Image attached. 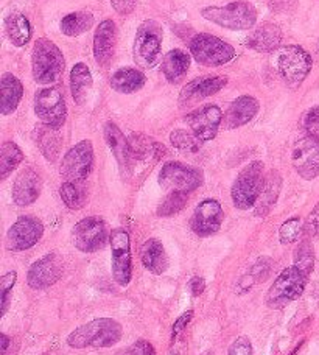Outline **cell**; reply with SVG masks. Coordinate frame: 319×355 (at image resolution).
<instances>
[{
  "instance_id": "cell-38",
  "label": "cell",
  "mask_w": 319,
  "mask_h": 355,
  "mask_svg": "<svg viewBox=\"0 0 319 355\" xmlns=\"http://www.w3.org/2000/svg\"><path fill=\"white\" fill-rule=\"evenodd\" d=\"M187 193L182 192H171L169 196H165V200L157 207L159 217H171L178 212H181L187 205Z\"/></svg>"
},
{
  "instance_id": "cell-32",
  "label": "cell",
  "mask_w": 319,
  "mask_h": 355,
  "mask_svg": "<svg viewBox=\"0 0 319 355\" xmlns=\"http://www.w3.org/2000/svg\"><path fill=\"white\" fill-rule=\"evenodd\" d=\"M6 35L16 47H24L31 40L30 21L21 12H11L5 22Z\"/></svg>"
},
{
  "instance_id": "cell-21",
  "label": "cell",
  "mask_w": 319,
  "mask_h": 355,
  "mask_svg": "<svg viewBox=\"0 0 319 355\" xmlns=\"http://www.w3.org/2000/svg\"><path fill=\"white\" fill-rule=\"evenodd\" d=\"M105 141L107 147L112 151L114 157L120 167V172H122L123 178H130L131 175V166H132V157H131V150H130V142L123 136L122 130L119 128L116 123L106 122L103 128Z\"/></svg>"
},
{
  "instance_id": "cell-17",
  "label": "cell",
  "mask_w": 319,
  "mask_h": 355,
  "mask_svg": "<svg viewBox=\"0 0 319 355\" xmlns=\"http://www.w3.org/2000/svg\"><path fill=\"white\" fill-rule=\"evenodd\" d=\"M186 122L189 123L193 135L201 142H207L215 139L223 122V112L216 105H206L193 112L187 114Z\"/></svg>"
},
{
  "instance_id": "cell-34",
  "label": "cell",
  "mask_w": 319,
  "mask_h": 355,
  "mask_svg": "<svg viewBox=\"0 0 319 355\" xmlns=\"http://www.w3.org/2000/svg\"><path fill=\"white\" fill-rule=\"evenodd\" d=\"M60 196L64 205L72 211H78V209L85 207L87 201V190L81 182L76 181H66L61 184L60 187Z\"/></svg>"
},
{
  "instance_id": "cell-10",
  "label": "cell",
  "mask_w": 319,
  "mask_h": 355,
  "mask_svg": "<svg viewBox=\"0 0 319 355\" xmlns=\"http://www.w3.org/2000/svg\"><path fill=\"white\" fill-rule=\"evenodd\" d=\"M35 112L44 125L60 130L66 122L67 106L58 87H44L35 94Z\"/></svg>"
},
{
  "instance_id": "cell-42",
  "label": "cell",
  "mask_w": 319,
  "mask_h": 355,
  "mask_svg": "<svg viewBox=\"0 0 319 355\" xmlns=\"http://www.w3.org/2000/svg\"><path fill=\"white\" fill-rule=\"evenodd\" d=\"M302 128L307 132V136L319 139V106H313L304 114Z\"/></svg>"
},
{
  "instance_id": "cell-13",
  "label": "cell",
  "mask_w": 319,
  "mask_h": 355,
  "mask_svg": "<svg viewBox=\"0 0 319 355\" xmlns=\"http://www.w3.org/2000/svg\"><path fill=\"white\" fill-rule=\"evenodd\" d=\"M111 251H112V276L117 284L128 285L131 281V248L130 234L123 227H117L111 232Z\"/></svg>"
},
{
  "instance_id": "cell-43",
  "label": "cell",
  "mask_w": 319,
  "mask_h": 355,
  "mask_svg": "<svg viewBox=\"0 0 319 355\" xmlns=\"http://www.w3.org/2000/svg\"><path fill=\"white\" fill-rule=\"evenodd\" d=\"M117 355H156V351L150 341L137 340L136 343H132L130 347L120 351Z\"/></svg>"
},
{
  "instance_id": "cell-5",
  "label": "cell",
  "mask_w": 319,
  "mask_h": 355,
  "mask_svg": "<svg viewBox=\"0 0 319 355\" xmlns=\"http://www.w3.org/2000/svg\"><path fill=\"white\" fill-rule=\"evenodd\" d=\"M162 37L164 31L157 21L148 19L140 24L132 46L134 62L139 67L153 69L157 64L159 56H161Z\"/></svg>"
},
{
  "instance_id": "cell-40",
  "label": "cell",
  "mask_w": 319,
  "mask_h": 355,
  "mask_svg": "<svg viewBox=\"0 0 319 355\" xmlns=\"http://www.w3.org/2000/svg\"><path fill=\"white\" fill-rule=\"evenodd\" d=\"M304 232V223L299 217H293L290 220H286L285 223L280 226L279 230V239L284 245L288 243H295L299 240V237L302 236Z\"/></svg>"
},
{
  "instance_id": "cell-31",
  "label": "cell",
  "mask_w": 319,
  "mask_h": 355,
  "mask_svg": "<svg viewBox=\"0 0 319 355\" xmlns=\"http://www.w3.org/2000/svg\"><path fill=\"white\" fill-rule=\"evenodd\" d=\"M94 80L91 69L87 67L85 62H78L75 64L72 72H70V92H72V97L75 103L81 105L83 100L86 98V94L89 89L92 87Z\"/></svg>"
},
{
  "instance_id": "cell-30",
  "label": "cell",
  "mask_w": 319,
  "mask_h": 355,
  "mask_svg": "<svg viewBox=\"0 0 319 355\" xmlns=\"http://www.w3.org/2000/svg\"><path fill=\"white\" fill-rule=\"evenodd\" d=\"M146 83L145 75L132 67L119 69L112 73L110 85L119 94H134L142 89Z\"/></svg>"
},
{
  "instance_id": "cell-46",
  "label": "cell",
  "mask_w": 319,
  "mask_h": 355,
  "mask_svg": "<svg viewBox=\"0 0 319 355\" xmlns=\"http://www.w3.org/2000/svg\"><path fill=\"white\" fill-rule=\"evenodd\" d=\"M111 3L119 15H130L136 8L137 0H111Z\"/></svg>"
},
{
  "instance_id": "cell-22",
  "label": "cell",
  "mask_w": 319,
  "mask_h": 355,
  "mask_svg": "<svg viewBox=\"0 0 319 355\" xmlns=\"http://www.w3.org/2000/svg\"><path fill=\"white\" fill-rule=\"evenodd\" d=\"M117 46V27L111 19L101 22L94 35V58L100 66H106L112 60Z\"/></svg>"
},
{
  "instance_id": "cell-37",
  "label": "cell",
  "mask_w": 319,
  "mask_h": 355,
  "mask_svg": "<svg viewBox=\"0 0 319 355\" xmlns=\"http://www.w3.org/2000/svg\"><path fill=\"white\" fill-rule=\"evenodd\" d=\"M171 145L184 153H198L201 150V141L191 132H187L184 130H175L170 135Z\"/></svg>"
},
{
  "instance_id": "cell-24",
  "label": "cell",
  "mask_w": 319,
  "mask_h": 355,
  "mask_svg": "<svg viewBox=\"0 0 319 355\" xmlns=\"http://www.w3.org/2000/svg\"><path fill=\"white\" fill-rule=\"evenodd\" d=\"M282 42V30L274 24H264L248 37V47L259 53H270L277 50Z\"/></svg>"
},
{
  "instance_id": "cell-41",
  "label": "cell",
  "mask_w": 319,
  "mask_h": 355,
  "mask_svg": "<svg viewBox=\"0 0 319 355\" xmlns=\"http://www.w3.org/2000/svg\"><path fill=\"white\" fill-rule=\"evenodd\" d=\"M16 281H17V272L16 271L6 272V275H3L2 279H0V293H2V312H0V315H2V316L6 313V309H8L10 295L12 291V287H15Z\"/></svg>"
},
{
  "instance_id": "cell-9",
  "label": "cell",
  "mask_w": 319,
  "mask_h": 355,
  "mask_svg": "<svg viewBox=\"0 0 319 355\" xmlns=\"http://www.w3.org/2000/svg\"><path fill=\"white\" fill-rule=\"evenodd\" d=\"M202 181L204 175L200 168L176 161L164 164L161 172H159V184L162 189L170 190V192L190 193L201 187Z\"/></svg>"
},
{
  "instance_id": "cell-8",
  "label": "cell",
  "mask_w": 319,
  "mask_h": 355,
  "mask_svg": "<svg viewBox=\"0 0 319 355\" xmlns=\"http://www.w3.org/2000/svg\"><path fill=\"white\" fill-rule=\"evenodd\" d=\"M276 66L285 83L290 87H298L309 77L313 61L301 46H286L279 50Z\"/></svg>"
},
{
  "instance_id": "cell-14",
  "label": "cell",
  "mask_w": 319,
  "mask_h": 355,
  "mask_svg": "<svg viewBox=\"0 0 319 355\" xmlns=\"http://www.w3.org/2000/svg\"><path fill=\"white\" fill-rule=\"evenodd\" d=\"M44 234V226L37 218L25 215L19 217L6 234V250L25 251L33 248Z\"/></svg>"
},
{
  "instance_id": "cell-1",
  "label": "cell",
  "mask_w": 319,
  "mask_h": 355,
  "mask_svg": "<svg viewBox=\"0 0 319 355\" xmlns=\"http://www.w3.org/2000/svg\"><path fill=\"white\" fill-rule=\"evenodd\" d=\"M122 324L112 318H97L83 324L69 335L67 345L83 349V347H110L122 338Z\"/></svg>"
},
{
  "instance_id": "cell-39",
  "label": "cell",
  "mask_w": 319,
  "mask_h": 355,
  "mask_svg": "<svg viewBox=\"0 0 319 355\" xmlns=\"http://www.w3.org/2000/svg\"><path fill=\"white\" fill-rule=\"evenodd\" d=\"M295 265L299 270H302L305 275L310 276V272L313 270L315 265V251L309 240H304V242L299 243L295 252Z\"/></svg>"
},
{
  "instance_id": "cell-3",
  "label": "cell",
  "mask_w": 319,
  "mask_h": 355,
  "mask_svg": "<svg viewBox=\"0 0 319 355\" xmlns=\"http://www.w3.org/2000/svg\"><path fill=\"white\" fill-rule=\"evenodd\" d=\"M264 162L254 161L241 170L239 176L235 178L231 189V198L234 206L240 211H248L255 206L261 189L265 186V175H264Z\"/></svg>"
},
{
  "instance_id": "cell-45",
  "label": "cell",
  "mask_w": 319,
  "mask_h": 355,
  "mask_svg": "<svg viewBox=\"0 0 319 355\" xmlns=\"http://www.w3.org/2000/svg\"><path fill=\"white\" fill-rule=\"evenodd\" d=\"M229 355H252V345L250 338L240 337L229 347Z\"/></svg>"
},
{
  "instance_id": "cell-23",
  "label": "cell",
  "mask_w": 319,
  "mask_h": 355,
  "mask_svg": "<svg viewBox=\"0 0 319 355\" xmlns=\"http://www.w3.org/2000/svg\"><path fill=\"white\" fill-rule=\"evenodd\" d=\"M259 107L260 105L257 98L251 97V95H241V97L232 101V105L227 107L225 119H223L225 120V128L234 130L250 123L257 116Z\"/></svg>"
},
{
  "instance_id": "cell-7",
  "label": "cell",
  "mask_w": 319,
  "mask_h": 355,
  "mask_svg": "<svg viewBox=\"0 0 319 355\" xmlns=\"http://www.w3.org/2000/svg\"><path fill=\"white\" fill-rule=\"evenodd\" d=\"M190 53L195 61L206 67H220L235 58V49L231 44L210 33L195 35L189 44Z\"/></svg>"
},
{
  "instance_id": "cell-12",
  "label": "cell",
  "mask_w": 319,
  "mask_h": 355,
  "mask_svg": "<svg viewBox=\"0 0 319 355\" xmlns=\"http://www.w3.org/2000/svg\"><path fill=\"white\" fill-rule=\"evenodd\" d=\"M94 167V147L91 141H81L70 148L61 162V176L67 181L81 182Z\"/></svg>"
},
{
  "instance_id": "cell-26",
  "label": "cell",
  "mask_w": 319,
  "mask_h": 355,
  "mask_svg": "<svg viewBox=\"0 0 319 355\" xmlns=\"http://www.w3.org/2000/svg\"><path fill=\"white\" fill-rule=\"evenodd\" d=\"M190 55L186 50L173 49L164 56L162 60V73L167 78L169 83H180L186 77V73L190 67Z\"/></svg>"
},
{
  "instance_id": "cell-35",
  "label": "cell",
  "mask_w": 319,
  "mask_h": 355,
  "mask_svg": "<svg viewBox=\"0 0 319 355\" xmlns=\"http://www.w3.org/2000/svg\"><path fill=\"white\" fill-rule=\"evenodd\" d=\"M24 161L22 150L15 142H5L0 151V180H6L8 175L16 170Z\"/></svg>"
},
{
  "instance_id": "cell-4",
  "label": "cell",
  "mask_w": 319,
  "mask_h": 355,
  "mask_svg": "<svg viewBox=\"0 0 319 355\" xmlns=\"http://www.w3.org/2000/svg\"><path fill=\"white\" fill-rule=\"evenodd\" d=\"M201 16L229 30H250L257 22V11L254 5L245 0L225 6H207L201 11Z\"/></svg>"
},
{
  "instance_id": "cell-48",
  "label": "cell",
  "mask_w": 319,
  "mask_h": 355,
  "mask_svg": "<svg viewBox=\"0 0 319 355\" xmlns=\"http://www.w3.org/2000/svg\"><path fill=\"white\" fill-rule=\"evenodd\" d=\"M189 288L191 291V295L193 296H200L204 293V288H206V282H204L202 277H191L190 282H189Z\"/></svg>"
},
{
  "instance_id": "cell-29",
  "label": "cell",
  "mask_w": 319,
  "mask_h": 355,
  "mask_svg": "<svg viewBox=\"0 0 319 355\" xmlns=\"http://www.w3.org/2000/svg\"><path fill=\"white\" fill-rule=\"evenodd\" d=\"M33 136L37 148L41 150L42 156L46 157L49 162H55L58 159L61 150V137L58 135V130L41 123L40 126H36Z\"/></svg>"
},
{
  "instance_id": "cell-25",
  "label": "cell",
  "mask_w": 319,
  "mask_h": 355,
  "mask_svg": "<svg viewBox=\"0 0 319 355\" xmlns=\"http://www.w3.org/2000/svg\"><path fill=\"white\" fill-rule=\"evenodd\" d=\"M22 95L24 86L21 80L12 73H3L2 80H0V111L3 116H8L17 110Z\"/></svg>"
},
{
  "instance_id": "cell-44",
  "label": "cell",
  "mask_w": 319,
  "mask_h": 355,
  "mask_svg": "<svg viewBox=\"0 0 319 355\" xmlns=\"http://www.w3.org/2000/svg\"><path fill=\"white\" fill-rule=\"evenodd\" d=\"M304 232H307L311 237H319V202L310 212L309 218L304 223Z\"/></svg>"
},
{
  "instance_id": "cell-50",
  "label": "cell",
  "mask_w": 319,
  "mask_h": 355,
  "mask_svg": "<svg viewBox=\"0 0 319 355\" xmlns=\"http://www.w3.org/2000/svg\"><path fill=\"white\" fill-rule=\"evenodd\" d=\"M11 346H12V340L8 337V335L5 334L0 335V354L8 355Z\"/></svg>"
},
{
  "instance_id": "cell-27",
  "label": "cell",
  "mask_w": 319,
  "mask_h": 355,
  "mask_svg": "<svg viewBox=\"0 0 319 355\" xmlns=\"http://www.w3.org/2000/svg\"><path fill=\"white\" fill-rule=\"evenodd\" d=\"M280 189H282V176H280L276 170H273V172H270V175L266 176L265 186L261 189V193L254 206V214L257 215V217H265V215L270 214V211L274 207V205H276V201L279 198Z\"/></svg>"
},
{
  "instance_id": "cell-18",
  "label": "cell",
  "mask_w": 319,
  "mask_h": 355,
  "mask_svg": "<svg viewBox=\"0 0 319 355\" xmlns=\"http://www.w3.org/2000/svg\"><path fill=\"white\" fill-rule=\"evenodd\" d=\"M62 276V261L58 254H47L30 266L27 282L33 290L52 287Z\"/></svg>"
},
{
  "instance_id": "cell-49",
  "label": "cell",
  "mask_w": 319,
  "mask_h": 355,
  "mask_svg": "<svg viewBox=\"0 0 319 355\" xmlns=\"http://www.w3.org/2000/svg\"><path fill=\"white\" fill-rule=\"evenodd\" d=\"M296 0H270V6L273 10L285 11L290 8V5H295Z\"/></svg>"
},
{
  "instance_id": "cell-20",
  "label": "cell",
  "mask_w": 319,
  "mask_h": 355,
  "mask_svg": "<svg viewBox=\"0 0 319 355\" xmlns=\"http://www.w3.org/2000/svg\"><path fill=\"white\" fill-rule=\"evenodd\" d=\"M42 190V178L33 167H25L12 184V201L25 207L33 205L40 198Z\"/></svg>"
},
{
  "instance_id": "cell-6",
  "label": "cell",
  "mask_w": 319,
  "mask_h": 355,
  "mask_svg": "<svg viewBox=\"0 0 319 355\" xmlns=\"http://www.w3.org/2000/svg\"><path fill=\"white\" fill-rule=\"evenodd\" d=\"M307 279L309 275H305L296 265L284 270L268 290L266 306L271 309H284L290 302L296 301L304 293Z\"/></svg>"
},
{
  "instance_id": "cell-28",
  "label": "cell",
  "mask_w": 319,
  "mask_h": 355,
  "mask_svg": "<svg viewBox=\"0 0 319 355\" xmlns=\"http://www.w3.org/2000/svg\"><path fill=\"white\" fill-rule=\"evenodd\" d=\"M142 263L146 270L153 275H162L169 266L167 252L164 250V245L157 239H150L142 245Z\"/></svg>"
},
{
  "instance_id": "cell-36",
  "label": "cell",
  "mask_w": 319,
  "mask_h": 355,
  "mask_svg": "<svg viewBox=\"0 0 319 355\" xmlns=\"http://www.w3.org/2000/svg\"><path fill=\"white\" fill-rule=\"evenodd\" d=\"M130 142V150H131V157L134 159H145L150 155L157 156V150H161L164 147L157 145L156 142H153L151 139H148L144 135H131V137L128 139Z\"/></svg>"
},
{
  "instance_id": "cell-47",
  "label": "cell",
  "mask_w": 319,
  "mask_h": 355,
  "mask_svg": "<svg viewBox=\"0 0 319 355\" xmlns=\"http://www.w3.org/2000/svg\"><path fill=\"white\" fill-rule=\"evenodd\" d=\"M191 316H193V312H191V310H189V312H186V313H182L180 318H178L176 321H175V324H173V334H171V338L173 340H176L178 338V335H180L184 329L187 327V324L190 322V320H191Z\"/></svg>"
},
{
  "instance_id": "cell-16",
  "label": "cell",
  "mask_w": 319,
  "mask_h": 355,
  "mask_svg": "<svg viewBox=\"0 0 319 355\" xmlns=\"http://www.w3.org/2000/svg\"><path fill=\"white\" fill-rule=\"evenodd\" d=\"M223 220H225V212L220 202L216 200H204L191 215L190 227L196 236L209 237L220 231Z\"/></svg>"
},
{
  "instance_id": "cell-19",
  "label": "cell",
  "mask_w": 319,
  "mask_h": 355,
  "mask_svg": "<svg viewBox=\"0 0 319 355\" xmlns=\"http://www.w3.org/2000/svg\"><path fill=\"white\" fill-rule=\"evenodd\" d=\"M227 85L226 77H200L191 80L187 86L182 87L180 94V106L190 107L202 98H207L210 95L220 92Z\"/></svg>"
},
{
  "instance_id": "cell-2",
  "label": "cell",
  "mask_w": 319,
  "mask_h": 355,
  "mask_svg": "<svg viewBox=\"0 0 319 355\" xmlns=\"http://www.w3.org/2000/svg\"><path fill=\"white\" fill-rule=\"evenodd\" d=\"M66 67L62 52L53 41L40 37L31 52V72L36 83L52 85L60 80Z\"/></svg>"
},
{
  "instance_id": "cell-15",
  "label": "cell",
  "mask_w": 319,
  "mask_h": 355,
  "mask_svg": "<svg viewBox=\"0 0 319 355\" xmlns=\"http://www.w3.org/2000/svg\"><path fill=\"white\" fill-rule=\"evenodd\" d=\"M291 162L299 176L304 180H315L319 175V139L302 137L295 144L291 151Z\"/></svg>"
},
{
  "instance_id": "cell-33",
  "label": "cell",
  "mask_w": 319,
  "mask_h": 355,
  "mask_svg": "<svg viewBox=\"0 0 319 355\" xmlns=\"http://www.w3.org/2000/svg\"><path fill=\"white\" fill-rule=\"evenodd\" d=\"M94 16L89 11H76L64 16L61 19V31L62 35L69 37H76L83 33H86L92 28Z\"/></svg>"
},
{
  "instance_id": "cell-11",
  "label": "cell",
  "mask_w": 319,
  "mask_h": 355,
  "mask_svg": "<svg viewBox=\"0 0 319 355\" xmlns=\"http://www.w3.org/2000/svg\"><path fill=\"white\" fill-rule=\"evenodd\" d=\"M74 245L83 252H95L103 250L111 239L107 232V226L103 218L100 217H87L75 225L72 230Z\"/></svg>"
}]
</instances>
